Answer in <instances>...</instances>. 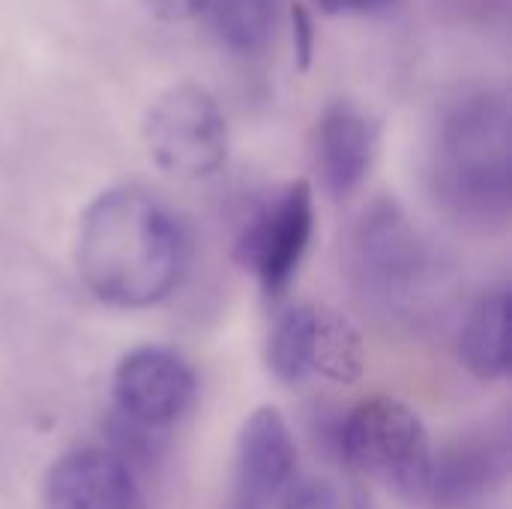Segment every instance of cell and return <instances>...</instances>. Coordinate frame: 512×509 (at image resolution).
Returning a JSON list of instances; mask_svg holds the SVG:
<instances>
[{"instance_id":"cell-1","label":"cell","mask_w":512,"mask_h":509,"mask_svg":"<svg viewBox=\"0 0 512 509\" xmlns=\"http://www.w3.org/2000/svg\"><path fill=\"white\" fill-rule=\"evenodd\" d=\"M186 249L183 225L165 201L144 186H111L81 216L75 264L105 306L150 309L180 285Z\"/></svg>"},{"instance_id":"cell-2","label":"cell","mask_w":512,"mask_h":509,"mask_svg":"<svg viewBox=\"0 0 512 509\" xmlns=\"http://www.w3.org/2000/svg\"><path fill=\"white\" fill-rule=\"evenodd\" d=\"M432 189L462 222L495 225L512 204V108L495 87L447 105L432 147Z\"/></svg>"},{"instance_id":"cell-3","label":"cell","mask_w":512,"mask_h":509,"mask_svg":"<svg viewBox=\"0 0 512 509\" xmlns=\"http://www.w3.org/2000/svg\"><path fill=\"white\" fill-rule=\"evenodd\" d=\"M438 261L393 201L372 204L351 237V282L360 300L387 318H417L435 291Z\"/></svg>"},{"instance_id":"cell-4","label":"cell","mask_w":512,"mask_h":509,"mask_svg":"<svg viewBox=\"0 0 512 509\" xmlns=\"http://www.w3.org/2000/svg\"><path fill=\"white\" fill-rule=\"evenodd\" d=\"M330 444L351 471L375 477L405 498H426L435 450L411 405L369 396L333 423Z\"/></svg>"},{"instance_id":"cell-5","label":"cell","mask_w":512,"mask_h":509,"mask_svg":"<svg viewBox=\"0 0 512 509\" xmlns=\"http://www.w3.org/2000/svg\"><path fill=\"white\" fill-rule=\"evenodd\" d=\"M150 159L171 177L204 180L228 159V120L219 102L198 84L159 93L144 120Z\"/></svg>"},{"instance_id":"cell-6","label":"cell","mask_w":512,"mask_h":509,"mask_svg":"<svg viewBox=\"0 0 512 509\" xmlns=\"http://www.w3.org/2000/svg\"><path fill=\"white\" fill-rule=\"evenodd\" d=\"M315 231V201L306 180L288 183L276 198H270L240 231L237 261L255 273L267 297L285 294L294 282Z\"/></svg>"},{"instance_id":"cell-7","label":"cell","mask_w":512,"mask_h":509,"mask_svg":"<svg viewBox=\"0 0 512 509\" xmlns=\"http://www.w3.org/2000/svg\"><path fill=\"white\" fill-rule=\"evenodd\" d=\"M111 396L120 417L162 432L195 405L198 378L183 354L165 345H141L117 363Z\"/></svg>"},{"instance_id":"cell-8","label":"cell","mask_w":512,"mask_h":509,"mask_svg":"<svg viewBox=\"0 0 512 509\" xmlns=\"http://www.w3.org/2000/svg\"><path fill=\"white\" fill-rule=\"evenodd\" d=\"M297 474V441L279 408L261 405L237 435L231 468V509H270Z\"/></svg>"},{"instance_id":"cell-9","label":"cell","mask_w":512,"mask_h":509,"mask_svg":"<svg viewBox=\"0 0 512 509\" xmlns=\"http://www.w3.org/2000/svg\"><path fill=\"white\" fill-rule=\"evenodd\" d=\"M45 509H138L135 471L108 447H75L45 474Z\"/></svg>"},{"instance_id":"cell-10","label":"cell","mask_w":512,"mask_h":509,"mask_svg":"<svg viewBox=\"0 0 512 509\" xmlns=\"http://www.w3.org/2000/svg\"><path fill=\"white\" fill-rule=\"evenodd\" d=\"M507 471V432H471L435 453L426 498L438 509L474 507L507 480Z\"/></svg>"},{"instance_id":"cell-11","label":"cell","mask_w":512,"mask_h":509,"mask_svg":"<svg viewBox=\"0 0 512 509\" xmlns=\"http://www.w3.org/2000/svg\"><path fill=\"white\" fill-rule=\"evenodd\" d=\"M381 144L378 120L354 105V102H333L315 132V165L321 174L324 189L333 198H345L369 177Z\"/></svg>"},{"instance_id":"cell-12","label":"cell","mask_w":512,"mask_h":509,"mask_svg":"<svg viewBox=\"0 0 512 509\" xmlns=\"http://www.w3.org/2000/svg\"><path fill=\"white\" fill-rule=\"evenodd\" d=\"M459 363L477 381H501L510 375V291L483 294L459 330Z\"/></svg>"},{"instance_id":"cell-13","label":"cell","mask_w":512,"mask_h":509,"mask_svg":"<svg viewBox=\"0 0 512 509\" xmlns=\"http://www.w3.org/2000/svg\"><path fill=\"white\" fill-rule=\"evenodd\" d=\"M321 306L300 303L282 312L267 336V366L282 384H303L315 378Z\"/></svg>"},{"instance_id":"cell-14","label":"cell","mask_w":512,"mask_h":509,"mask_svg":"<svg viewBox=\"0 0 512 509\" xmlns=\"http://www.w3.org/2000/svg\"><path fill=\"white\" fill-rule=\"evenodd\" d=\"M195 15L231 51L255 54L273 36L276 0H198Z\"/></svg>"},{"instance_id":"cell-15","label":"cell","mask_w":512,"mask_h":509,"mask_svg":"<svg viewBox=\"0 0 512 509\" xmlns=\"http://www.w3.org/2000/svg\"><path fill=\"white\" fill-rule=\"evenodd\" d=\"M366 351L360 330L339 312L321 309L318 348H315V378L333 384H354L363 375Z\"/></svg>"},{"instance_id":"cell-16","label":"cell","mask_w":512,"mask_h":509,"mask_svg":"<svg viewBox=\"0 0 512 509\" xmlns=\"http://www.w3.org/2000/svg\"><path fill=\"white\" fill-rule=\"evenodd\" d=\"M279 509H345L339 492L318 477H303L294 480L285 495L279 498Z\"/></svg>"},{"instance_id":"cell-17","label":"cell","mask_w":512,"mask_h":509,"mask_svg":"<svg viewBox=\"0 0 512 509\" xmlns=\"http://www.w3.org/2000/svg\"><path fill=\"white\" fill-rule=\"evenodd\" d=\"M294 51H297V60L300 66L309 63L312 57V21L306 15V9H294Z\"/></svg>"},{"instance_id":"cell-18","label":"cell","mask_w":512,"mask_h":509,"mask_svg":"<svg viewBox=\"0 0 512 509\" xmlns=\"http://www.w3.org/2000/svg\"><path fill=\"white\" fill-rule=\"evenodd\" d=\"M324 12H381L393 0H315Z\"/></svg>"},{"instance_id":"cell-19","label":"cell","mask_w":512,"mask_h":509,"mask_svg":"<svg viewBox=\"0 0 512 509\" xmlns=\"http://www.w3.org/2000/svg\"><path fill=\"white\" fill-rule=\"evenodd\" d=\"M144 3L159 18H189L198 9V0H144Z\"/></svg>"},{"instance_id":"cell-20","label":"cell","mask_w":512,"mask_h":509,"mask_svg":"<svg viewBox=\"0 0 512 509\" xmlns=\"http://www.w3.org/2000/svg\"><path fill=\"white\" fill-rule=\"evenodd\" d=\"M354 509H369V504H366V501H363V498H360V501H357V504H354Z\"/></svg>"}]
</instances>
